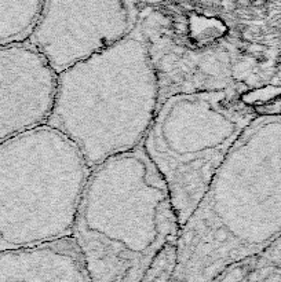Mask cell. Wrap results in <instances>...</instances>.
Wrapping results in <instances>:
<instances>
[{
	"label": "cell",
	"instance_id": "ba28073f",
	"mask_svg": "<svg viewBox=\"0 0 281 282\" xmlns=\"http://www.w3.org/2000/svg\"><path fill=\"white\" fill-rule=\"evenodd\" d=\"M0 282H91L73 237L0 252Z\"/></svg>",
	"mask_w": 281,
	"mask_h": 282
},
{
	"label": "cell",
	"instance_id": "9c48e42d",
	"mask_svg": "<svg viewBox=\"0 0 281 282\" xmlns=\"http://www.w3.org/2000/svg\"><path fill=\"white\" fill-rule=\"evenodd\" d=\"M178 264V242H168L157 252L139 282H173Z\"/></svg>",
	"mask_w": 281,
	"mask_h": 282
},
{
	"label": "cell",
	"instance_id": "7a4b0ae2",
	"mask_svg": "<svg viewBox=\"0 0 281 282\" xmlns=\"http://www.w3.org/2000/svg\"><path fill=\"white\" fill-rule=\"evenodd\" d=\"M179 233L167 186L142 146L91 171L72 235L91 282H139Z\"/></svg>",
	"mask_w": 281,
	"mask_h": 282
},
{
	"label": "cell",
	"instance_id": "8992f818",
	"mask_svg": "<svg viewBox=\"0 0 281 282\" xmlns=\"http://www.w3.org/2000/svg\"><path fill=\"white\" fill-rule=\"evenodd\" d=\"M159 84L160 103L181 94L234 88L237 47L223 33L192 32L159 17L138 20Z\"/></svg>",
	"mask_w": 281,
	"mask_h": 282
},
{
	"label": "cell",
	"instance_id": "277c9868",
	"mask_svg": "<svg viewBox=\"0 0 281 282\" xmlns=\"http://www.w3.org/2000/svg\"><path fill=\"white\" fill-rule=\"evenodd\" d=\"M91 170L47 124L0 145V252L73 235Z\"/></svg>",
	"mask_w": 281,
	"mask_h": 282
},
{
	"label": "cell",
	"instance_id": "52a82bcc",
	"mask_svg": "<svg viewBox=\"0 0 281 282\" xmlns=\"http://www.w3.org/2000/svg\"><path fill=\"white\" fill-rule=\"evenodd\" d=\"M57 75L29 43L0 46V145L47 124Z\"/></svg>",
	"mask_w": 281,
	"mask_h": 282
},
{
	"label": "cell",
	"instance_id": "3957f363",
	"mask_svg": "<svg viewBox=\"0 0 281 282\" xmlns=\"http://www.w3.org/2000/svg\"><path fill=\"white\" fill-rule=\"evenodd\" d=\"M160 105L139 25L113 46L57 75L47 125L65 135L90 170L142 146Z\"/></svg>",
	"mask_w": 281,
	"mask_h": 282
},
{
	"label": "cell",
	"instance_id": "5b68a950",
	"mask_svg": "<svg viewBox=\"0 0 281 282\" xmlns=\"http://www.w3.org/2000/svg\"><path fill=\"white\" fill-rule=\"evenodd\" d=\"M258 116L236 87L181 94L159 105L142 148L167 186L181 227L238 136Z\"/></svg>",
	"mask_w": 281,
	"mask_h": 282
},
{
	"label": "cell",
	"instance_id": "6da1fadb",
	"mask_svg": "<svg viewBox=\"0 0 281 282\" xmlns=\"http://www.w3.org/2000/svg\"><path fill=\"white\" fill-rule=\"evenodd\" d=\"M281 235V113L255 117L178 238L173 282H212Z\"/></svg>",
	"mask_w": 281,
	"mask_h": 282
}]
</instances>
